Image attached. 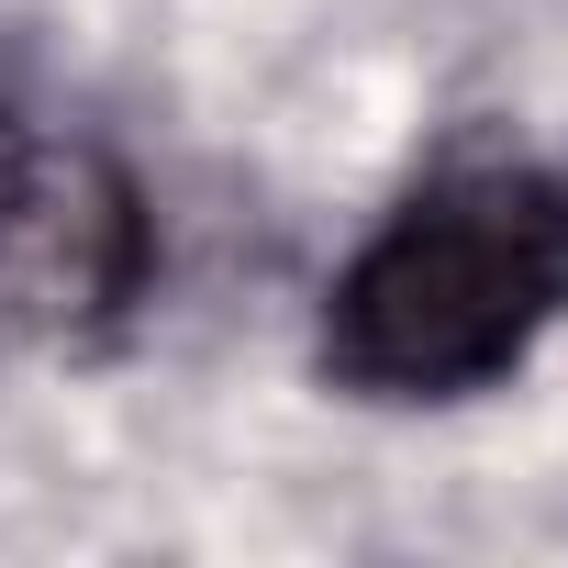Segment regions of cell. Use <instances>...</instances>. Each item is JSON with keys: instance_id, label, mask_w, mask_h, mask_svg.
I'll list each match as a JSON object with an SVG mask.
<instances>
[{"instance_id": "cell-1", "label": "cell", "mask_w": 568, "mask_h": 568, "mask_svg": "<svg viewBox=\"0 0 568 568\" xmlns=\"http://www.w3.org/2000/svg\"><path fill=\"white\" fill-rule=\"evenodd\" d=\"M568 324V179L546 156H457L402 190L324 278L313 368L346 402H479Z\"/></svg>"}, {"instance_id": "cell-3", "label": "cell", "mask_w": 568, "mask_h": 568, "mask_svg": "<svg viewBox=\"0 0 568 568\" xmlns=\"http://www.w3.org/2000/svg\"><path fill=\"white\" fill-rule=\"evenodd\" d=\"M23 134H34V112H23V90H12V79H0V168L23 156Z\"/></svg>"}, {"instance_id": "cell-2", "label": "cell", "mask_w": 568, "mask_h": 568, "mask_svg": "<svg viewBox=\"0 0 568 568\" xmlns=\"http://www.w3.org/2000/svg\"><path fill=\"white\" fill-rule=\"evenodd\" d=\"M156 278V212L101 134H23L0 168V324L34 346L112 335Z\"/></svg>"}]
</instances>
